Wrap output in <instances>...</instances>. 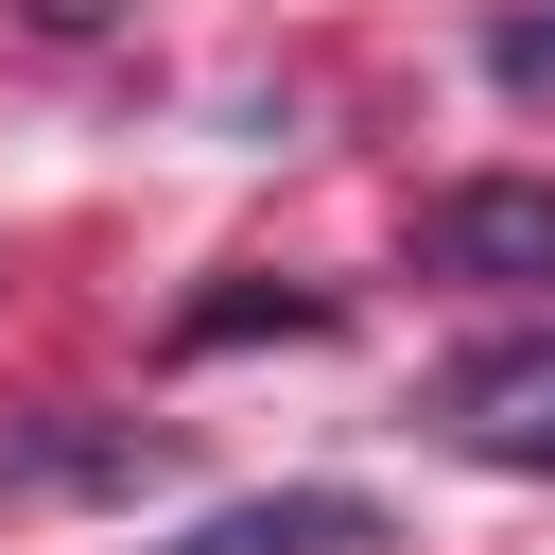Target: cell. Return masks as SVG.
Here are the masks:
<instances>
[{"label":"cell","instance_id":"5","mask_svg":"<svg viewBox=\"0 0 555 555\" xmlns=\"http://www.w3.org/2000/svg\"><path fill=\"white\" fill-rule=\"evenodd\" d=\"M486 69H503V87H555V17H503V35H486Z\"/></svg>","mask_w":555,"mask_h":555},{"label":"cell","instance_id":"3","mask_svg":"<svg viewBox=\"0 0 555 555\" xmlns=\"http://www.w3.org/2000/svg\"><path fill=\"white\" fill-rule=\"evenodd\" d=\"M399 520L364 503V486H260V503H208V520H173L156 555H382Z\"/></svg>","mask_w":555,"mask_h":555},{"label":"cell","instance_id":"4","mask_svg":"<svg viewBox=\"0 0 555 555\" xmlns=\"http://www.w3.org/2000/svg\"><path fill=\"white\" fill-rule=\"evenodd\" d=\"M243 330H330V295H208V312H173V347H243Z\"/></svg>","mask_w":555,"mask_h":555},{"label":"cell","instance_id":"1","mask_svg":"<svg viewBox=\"0 0 555 555\" xmlns=\"http://www.w3.org/2000/svg\"><path fill=\"white\" fill-rule=\"evenodd\" d=\"M434 416H451V451H486V468H538V486H555V330H503V347L434 364Z\"/></svg>","mask_w":555,"mask_h":555},{"label":"cell","instance_id":"2","mask_svg":"<svg viewBox=\"0 0 555 555\" xmlns=\"http://www.w3.org/2000/svg\"><path fill=\"white\" fill-rule=\"evenodd\" d=\"M416 260L434 278H555V173H468L416 208Z\"/></svg>","mask_w":555,"mask_h":555}]
</instances>
